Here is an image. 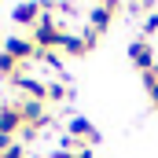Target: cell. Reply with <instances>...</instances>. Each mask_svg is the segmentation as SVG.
I'll return each instance as SVG.
<instances>
[{"mask_svg":"<svg viewBox=\"0 0 158 158\" xmlns=\"http://www.w3.org/2000/svg\"><path fill=\"white\" fill-rule=\"evenodd\" d=\"M4 52L7 55H15L19 63H26V59H37V44H33V37H7L4 40Z\"/></svg>","mask_w":158,"mask_h":158,"instance_id":"5b68a950","label":"cell"},{"mask_svg":"<svg viewBox=\"0 0 158 158\" xmlns=\"http://www.w3.org/2000/svg\"><path fill=\"white\" fill-rule=\"evenodd\" d=\"M129 59H132V66H136L140 74H147V70H155V66H158V63H155V48H151V40H147V37L129 44Z\"/></svg>","mask_w":158,"mask_h":158,"instance_id":"277c9868","label":"cell"},{"mask_svg":"<svg viewBox=\"0 0 158 158\" xmlns=\"http://www.w3.org/2000/svg\"><path fill=\"white\" fill-rule=\"evenodd\" d=\"M66 136H70L77 147H88V151H92V147L103 140V136H99V129H96L92 121H85V118H70V125H66Z\"/></svg>","mask_w":158,"mask_h":158,"instance_id":"7a4b0ae2","label":"cell"},{"mask_svg":"<svg viewBox=\"0 0 158 158\" xmlns=\"http://www.w3.org/2000/svg\"><path fill=\"white\" fill-rule=\"evenodd\" d=\"M63 33H66V30H63V26H59V19H52L48 11L40 15V22L30 30V37H33V44H37L40 52H55V48H59V40H63Z\"/></svg>","mask_w":158,"mask_h":158,"instance_id":"6da1fadb","label":"cell"},{"mask_svg":"<svg viewBox=\"0 0 158 158\" xmlns=\"http://www.w3.org/2000/svg\"><path fill=\"white\" fill-rule=\"evenodd\" d=\"M114 15H118V4H96V7H92V15H88V30L99 37V33L114 22Z\"/></svg>","mask_w":158,"mask_h":158,"instance_id":"8992f818","label":"cell"},{"mask_svg":"<svg viewBox=\"0 0 158 158\" xmlns=\"http://www.w3.org/2000/svg\"><path fill=\"white\" fill-rule=\"evenodd\" d=\"M15 88L26 96V99H40L44 103V88H48V81H33V77H19L15 81Z\"/></svg>","mask_w":158,"mask_h":158,"instance_id":"30bf717a","label":"cell"},{"mask_svg":"<svg viewBox=\"0 0 158 158\" xmlns=\"http://www.w3.org/2000/svg\"><path fill=\"white\" fill-rule=\"evenodd\" d=\"M143 88H147V96H151V103L158 107V66L143 74Z\"/></svg>","mask_w":158,"mask_h":158,"instance_id":"7c38bea8","label":"cell"},{"mask_svg":"<svg viewBox=\"0 0 158 158\" xmlns=\"http://www.w3.org/2000/svg\"><path fill=\"white\" fill-rule=\"evenodd\" d=\"M22 129H26V118H22L19 103H4L0 107V136L15 140V136H22Z\"/></svg>","mask_w":158,"mask_h":158,"instance_id":"3957f363","label":"cell"},{"mask_svg":"<svg viewBox=\"0 0 158 158\" xmlns=\"http://www.w3.org/2000/svg\"><path fill=\"white\" fill-rule=\"evenodd\" d=\"M0 158H26V147H22V140H15L7 151H0Z\"/></svg>","mask_w":158,"mask_h":158,"instance_id":"4fadbf2b","label":"cell"},{"mask_svg":"<svg viewBox=\"0 0 158 158\" xmlns=\"http://www.w3.org/2000/svg\"><path fill=\"white\" fill-rule=\"evenodd\" d=\"M143 33L151 37V33H158V11H151L147 15V22H143Z\"/></svg>","mask_w":158,"mask_h":158,"instance_id":"5bb4252c","label":"cell"},{"mask_svg":"<svg viewBox=\"0 0 158 158\" xmlns=\"http://www.w3.org/2000/svg\"><path fill=\"white\" fill-rule=\"evenodd\" d=\"M0 77H7L11 85H15L19 77H26V74H22V63H19L15 55H7L4 48H0Z\"/></svg>","mask_w":158,"mask_h":158,"instance_id":"9c48e42d","label":"cell"},{"mask_svg":"<svg viewBox=\"0 0 158 158\" xmlns=\"http://www.w3.org/2000/svg\"><path fill=\"white\" fill-rule=\"evenodd\" d=\"M40 15H44V7H40V4H33V0H30V4H15V7H11L15 26H26V30H33V26H37Z\"/></svg>","mask_w":158,"mask_h":158,"instance_id":"52a82bcc","label":"cell"},{"mask_svg":"<svg viewBox=\"0 0 158 158\" xmlns=\"http://www.w3.org/2000/svg\"><path fill=\"white\" fill-rule=\"evenodd\" d=\"M74 158H96V155H92L88 147H81V151H74Z\"/></svg>","mask_w":158,"mask_h":158,"instance_id":"9a60e30c","label":"cell"},{"mask_svg":"<svg viewBox=\"0 0 158 158\" xmlns=\"http://www.w3.org/2000/svg\"><path fill=\"white\" fill-rule=\"evenodd\" d=\"M70 96V88L66 85H59V81H48V88H44V103H63Z\"/></svg>","mask_w":158,"mask_h":158,"instance_id":"8fae6325","label":"cell"},{"mask_svg":"<svg viewBox=\"0 0 158 158\" xmlns=\"http://www.w3.org/2000/svg\"><path fill=\"white\" fill-rule=\"evenodd\" d=\"M59 52H63V55H88V52H92V44H88L85 33H63Z\"/></svg>","mask_w":158,"mask_h":158,"instance_id":"ba28073f","label":"cell"}]
</instances>
